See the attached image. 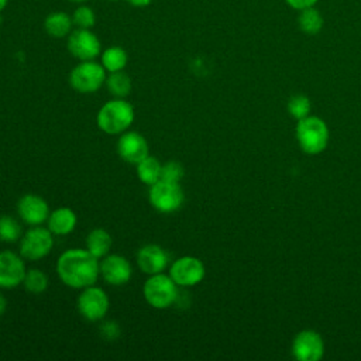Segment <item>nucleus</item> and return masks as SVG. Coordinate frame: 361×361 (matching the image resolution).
<instances>
[{
    "label": "nucleus",
    "mask_w": 361,
    "mask_h": 361,
    "mask_svg": "<svg viewBox=\"0 0 361 361\" xmlns=\"http://www.w3.org/2000/svg\"><path fill=\"white\" fill-rule=\"evenodd\" d=\"M99 261L86 248H69L58 257L55 271L63 285L80 290L100 278Z\"/></svg>",
    "instance_id": "1"
},
{
    "label": "nucleus",
    "mask_w": 361,
    "mask_h": 361,
    "mask_svg": "<svg viewBox=\"0 0 361 361\" xmlns=\"http://www.w3.org/2000/svg\"><path fill=\"white\" fill-rule=\"evenodd\" d=\"M134 118L135 111L133 104L126 99L113 97L99 109L96 114V124L100 131L109 135H120L130 130Z\"/></svg>",
    "instance_id": "2"
},
{
    "label": "nucleus",
    "mask_w": 361,
    "mask_h": 361,
    "mask_svg": "<svg viewBox=\"0 0 361 361\" xmlns=\"http://www.w3.org/2000/svg\"><path fill=\"white\" fill-rule=\"evenodd\" d=\"M142 295L145 302L158 310L168 309L178 302L179 286L173 282L169 274L148 275L142 285Z\"/></svg>",
    "instance_id": "3"
},
{
    "label": "nucleus",
    "mask_w": 361,
    "mask_h": 361,
    "mask_svg": "<svg viewBox=\"0 0 361 361\" xmlns=\"http://www.w3.org/2000/svg\"><path fill=\"white\" fill-rule=\"evenodd\" d=\"M296 138L303 152L309 155L320 154L329 144V128L327 124L316 116H307L298 120Z\"/></svg>",
    "instance_id": "4"
},
{
    "label": "nucleus",
    "mask_w": 361,
    "mask_h": 361,
    "mask_svg": "<svg viewBox=\"0 0 361 361\" xmlns=\"http://www.w3.org/2000/svg\"><path fill=\"white\" fill-rule=\"evenodd\" d=\"M54 237L47 226H31L18 241V252L25 261H39L52 251Z\"/></svg>",
    "instance_id": "5"
},
{
    "label": "nucleus",
    "mask_w": 361,
    "mask_h": 361,
    "mask_svg": "<svg viewBox=\"0 0 361 361\" xmlns=\"http://www.w3.org/2000/svg\"><path fill=\"white\" fill-rule=\"evenodd\" d=\"M107 72L102 63L92 61H80L69 73V85L73 90L83 94L97 92L106 83Z\"/></svg>",
    "instance_id": "6"
},
{
    "label": "nucleus",
    "mask_w": 361,
    "mask_h": 361,
    "mask_svg": "<svg viewBox=\"0 0 361 361\" xmlns=\"http://www.w3.org/2000/svg\"><path fill=\"white\" fill-rule=\"evenodd\" d=\"M148 188L149 204L162 214H169L179 210L185 202V192L180 183L159 179L157 183Z\"/></svg>",
    "instance_id": "7"
},
{
    "label": "nucleus",
    "mask_w": 361,
    "mask_h": 361,
    "mask_svg": "<svg viewBox=\"0 0 361 361\" xmlns=\"http://www.w3.org/2000/svg\"><path fill=\"white\" fill-rule=\"evenodd\" d=\"M76 309L79 314L90 322H100L106 317L109 309H110V299L106 290L100 286L90 285L79 290L78 299H76Z\"/></svg>",
    "instance_id": "8"
},
{
    "label": "nucleus",
    "mask_w": 361,
    "mask_h": 361,
    "mask_svg": "<svg viewBox=\"0 0 361 361\" xmlns=\"http://www.w3.org/2000/svg\"><path fill=\"white\" fill-rule=\"evenodd\" d=\"M168 274L179 288H192L203 281L206 268L200 258L182 255L169 264Z\"/></svg>",
    "instance_id": "9"
},
{
    "label": "nucleus",
    "mask_w": 361,
    "mask_h": 361,
    "mask_svg": "<svg viewBox=\"0 0 361 361\" xmlns=\"http://www.w3.org/2000/svg\"><path fill=\"white\" fill-rule=\"evenodd\" d=\"M100 278L110 286L127 285L133 276L130 261L120 254H107L99 261Z\"/></svg>",
    "instance_id": "10"
},
{
    "label": "nucleus",
    "mask_w": 361,
    "mask_h": 361,
    "mask_svg": "<svg viewBox=\"0 0 361 361\" xmlns=\"http://www.w3.org/2000/svg\"><path fill=\"white\" fill-rule=\"evenodd\" d=\"M25 259L11 250L0 251V289H14L23 285L27 272Z\"/></svg>",
    "instance_id": "11"
},
{
    "label": "nucleus",
    "mask_w": 361,
    "mask_h": 361,
    "mask_svg": "<svg viewBox=\"0 0 361 361\" xmlns=\"http://www.w3.org/2000/svg\"><path fill=\"white\" fill-rule=\"evenodd\" d=\"M66 47L69 54L79 61H92L99 56L102 51L99 38L89 28H76L71 31Z\"/></svg>",
    "instance_id": "12"
},
{
    "label": "nucleus",
    "mask_w": 361,
    "mask_h": 361,
    "mask_svg": "<svg viewBox=\"0 0 361 361\" xmlns=\"http://www.w3.org/2000/svg\"><path fill=\"white\" fill-rule=\"evenodd\" d=\"M51 210L44 197L35 193H25L17 202V216L21 223L31 226H41L47 223Z\"/></svg>",
    "instance_id": "13"
},
{
    "label": "nucleus",
    "mask_w": 361,
    "mask_h": 361,
    "mask_svg": "<svg viewBox=\"0 0 361 361\" xmlns=\"http://www.w3.org/2000/svg\"><path fill=\"white\" fill-rule=\"evenodd\" d=\"M116 149L118 157L131 165H137L149 155V148L145 137L137 131L127 130L118 135Z\"/></svg>",
    "instance_id": "14"
},
{
    "label": "nucleus",
    "mask_w": 361,
    "mask_h": 361,
    "mask_svg": "<svg viewBox=\"0 0 361 361\" xmlns=\"http://www.w3.org/2000/svg\"><path fill=\"white\" fill-rule=\"evenodd\" d=\"M292 354L299 361H319L324 354V341L317 331L302 330L292 341Z\"/></svg>",
    "instance_id": "15"
},
{
    "label": "nucleus",
    "mask_w": 361,
    "mask_h": 361,
    "mask_svg": "<svg viewBox=\"0 0 361 361\" xmlns=\"http://www.w3.org/2000/svg\"><path fill=\"white\" fill-rule=\"evenodd\" d=\"M135 262L140 271L147 275H154L164 272L169 267L171 257L164 247L158 244H145L138 248Z\"/></svg>",
    "instance_id": "16"
},
{
    "label": "nucleus",
    "mask_w": 361,
    "mask_h": 361,
    "mask_svg": "<svg viewBox=\"0 0 361 361\" xmlns=\"http://www.w3.org/2000/svg\"><path fill=\"white\" fill-rule=\"evenodd\" d=\"M45 224L54 235L63 237L76 228L78 216L71 207H56L51 210Z\"/></svg>",
    "instance_id": "17"
},
{
    "label": "nucleus",
    "mask_w": 361,
    "mask_h": 361,
    "mask_svg": "<svg viewBox=\"0 0 361 361\" xmlns=\"http://www.w3.org/2000/svg\"><path fill=\"white\" fill-rule=\"evenodd\" d=\"M113 245L111 235L107 230L102 227H96L89 231L85 240V248L97 259H102L107 254H110Z\"/></svg>",
    "instance_id": "18"
},
{
    "label": "nucleus",
    "mask_w": 361,
    "mask_h": 361,
    "mask_svg": "<svg viewBox=\"0 0 361 361\" xmlns=\"http://www.w3.org/2000/svg\"><path fill=\"white\" fill-rule=\"evenodd\" d=\"M72 17L63 11H55L47 16L44 21V28L48 35L54 38H63L72 31Z\"/></svg>",
    "instance_id": "19"
},
{
    "label": "nucleus",
    "mask_w": 361,
    "mask_h": 361,
    "mask_svg": "<svg viewBox=\"0 0 361 361\" xmlns=\"http://www.w3.org/2000/svg\"><path fill=\"white\" fill-rule=\"evenodd\" d=\"M161 171H162V164L158 161V158L152 155L145 157L142 161H140L135 165L137 178L147 186H151L161 179Z\"/></svg>",
    "instance_id": "20"
},
{
    "label": "nucleus",
    "mask_w": 361,
    "mask_h": 361,
    "mask_svg": "<svg viewBox=\"0 0 361 361\" xmlns=\"http://www.w3.org/2000/svg\"><path fill=\"white\" fill-rule=\"evenodd\" d=\"M106 87L113 97L126 99L131 93V78L124 71L110 72L106 78Z\"/></svg>",
    "instance_id": "21"
},
{
    "label": "nucleus",
    "mask_w": 361,
    "mask_h": 361,
    "mask_svg": "<svg viewBox=\"0 0 361 361\" xmlns=\"http://www.w3.org/2000/svg\"><path fill=\"white\" fill-rule=\"evenodd\" d=\"M128 62V55L121 47H110L103 51L102 54V65L106 69L107 73L124 71L126 65Z\"/></svg>",
    "instance_id": "22"
},
{
    "label": "nucleus",
    "mask_w": 361,
    "mask_h": 361,
    "mask_svg": "<svg viewBox=\"0 0 361 361\" xmlns=\"http://www.w3.org/2000/svg\"><path fill=\"white\" fill-rule=\"evenodd\" d=\"M23 286L31 295H41L49 286L48 275L42 269H39V268L27 269L25 276L23 279Z\"/></svg>",
    "instance_id": "23"
},
{
    "label": "nucleus",
    "mask_w": 361,
    "mask_h": 361,
    "mask_svg": "<svg viewBox=\"0 0 361 361\" xmlns=\"http://www.w3.org/2000/svg\"><path fill=\"white\" fill-rule=\"evenodd\" d=\"M23 227L21 223L10 216V214H1L0 216V241L6 244L18 243L23 235Z\"/></svg>",
    "instance_id": "24"
},
{
    "label": "nucleus",
    "mask_w": 361,
    "mask_h": 361,
    "mask_svg": "<svg viewBox=\"0 0 361 361\" xmlns=\"http://www.w3.org/2000/svg\"><path fill=\"white\" fill-rule=\"evenodd\" d=\"M323 25L320 13L312 7L303 8L299 16V27L306 34H317Z\"/></svg>",
    "instance_id": "25"
},
{
    "label": "nucleus",
    "mask_w": 361,
    "mask_h": 361,
    "mask_svg": "<svg viewBox=\"0 0 361 361\" xmlns=\"http://www.w3.org/2000/svg\"><path fill=\"white\" fill-rule=\"evenodd\" d=\"M310 100L305 94H295L288 100V113L296 120L307 117L310 114Z\"/></svg>",
    "instance_id": "26"
},
{
    "label": "nucleus",
    "mask_w": 361,
    "mask_h": 361,
    "mask_svg": "<svg viewBox=\"0 0 361 361\" xmlns=\"http://www.w3.org/2000/svg\"><path fill=\"white\" fill-rule=\"evenodd\" d=\"M72 21L78 28H89L90 30L96 23V17L90 7L79 6L72 14Z\"/></svg>",
    "instance_id": "27"
},
{
    "label": "nucleus",
    "mask_w": 361,
    "mask_h": 361,
    "mask_svg": "<svg viewBox=\"0 0 361 361\" xmlns=\"http://www.w3.org/2000/svg\"><path fill=\"white\" fill-rule=\"evenodd\" d=\"M185 176V168L180 162L178 161H168L162 164V171H161V179L168 180V182H176L180 183V180Z\"/></svg>",
    "instance_id": "28"
},
{
    "label": "nucleus",
    "mask_w": 361,
    "mask_h": 361,
    "mask_svg": "<svg viewBox=\"0 0 361 361\" xmlns=\"http://www.w3.org/2000/svg\"><path fill=\"white\" fill-rule=\"evenodd\" d=\"M99 334L106 341H114L120 337V324L114 320H104L99 327Z\"/></svg>",
    "instance_id": "29"
},
{
    "label": "nucleus",
    "mask_w": 361,
    "mask_h": 361,
    "mask_svg": "<svg viewBox=\"0 0 361 361\" xmlns=\"http://www.w3.org/2000/svg\"><path fill=\"white\" fill-rule=\"evenodd\" d=\"M292 7L295 8H299V10H303V8H307V7H312L317 0H286Z\"/></svg>",
    "instance_id": "30"
},
{
    "label": "nucleus",
    "mask_w": 361,
    "mask_h": 361,
    "mask_svg": "<svg viewBox=\"0 0 361 361\" xmlns=\"http://www.w3.org/2000/svg\"><path fill=\"white\" fill-rule=\"evenodd\" d=\"M7 310V298L4 293L0 290V316Z\"/></svg>",
    "instance_id": "31"
},
{
    "label": "nucleus",
    "mask_w": 361,
    "mask_h": 361,
    "mask_svg": "<svg viewBox=\"0 0 361 361\" xmlns=\"http://www.w3.org/2000/svg\"><path fill=\"white\" fill-rule=\"evenodd\" d=\"M130 4H133V6H135V7H145V6H148L152 0H127Z\"/></svg>",
    "instance_id": "32"
},
{
    "label": "nucleus",
    "mask_w": 361,
    "mask_h": 361,
    "mask_svg": "<svg viewBox=\"0 0 361 361\" xmlns=\"http://www.w3.org/2000/svg\"><path fill=\"white\" fill-rule=\"evenodd\" d=\"M7 6V0H0V11H3Z\"/></svg>",
    "instance_id": "33"
},
{
    "label": "nucleus",
    "mask_w": 361,
    "mask_h": 361,
    "mask_svg": "<svg viewBox=\"0 0 361 361\" xmlns=\"http://www.w3.org/2000/svg\"><path fill=\"white\" fill-rule=\"evenodd\" d=\"M71 1H75V3H82V1H85V0H71Z\"/></svg>",
    "instance_id": "34"
}]
</instances>
